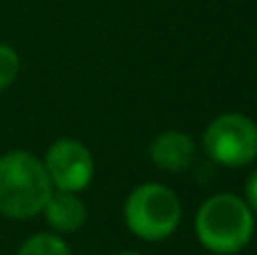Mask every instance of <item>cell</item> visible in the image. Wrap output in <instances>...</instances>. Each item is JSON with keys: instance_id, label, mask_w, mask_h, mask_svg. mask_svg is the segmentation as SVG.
Returning <instances> with one entry per match:
<instances>
[{"instance_id": "obj_2", "label": "cell", "mask_w": 257, "mask_h": 255, "mask_svg": "<svg viewBox=\"0 0 257 255\" xmlns=\"http://www.w3.org/2000/svg\"><path fill=\"white\" fill-rule=\"evenodd\" d=\"M194 228L199 242L208 251L235 255L248 246L255 233V215L241 197L221 192L201 203Z\"/></svg>"}, {"instance_id": "obj_10", "label": "cell", "mask_w": 257, "mask_h": 255, "mask_svg": "<svg viewBox=\"0 0 257 255\" xmlns=\"http://www.w3.org/2000/svg\"><path fill=\"white\" fill-rule=\"evenodd\" d=\"M246 203H248V208L253 210V215L257 217V170L250 174V179L246 181Z\"/></svg>"}, {"instance_id": "obj_6", "label": "cell", "mask_w": 257, "mask_h": 255, "mask_svg": "<svg viewBox=\"0 0 257 255\" xmlns=\"http://www.w3.org/2000/svg\"><path fill=\"white\" fill-rule=\"evenodd\" d=\"M149 156L165 172H185L196 158V145L187 134L169 129L151 140Z\"/></svg>"}, {"instance_id": "obj_1", "label": "cell", "mask_w": 257, "mask_h": 255, "mask_svg": "<svg viewBox=\"0 0 257 255\" xmlns=\"http://www.w3.org/2000/svg\"><path fill=\"white\" fill-rule=\"evenodd\" d=\"M54 192L41 158L25 149L0 156V215L9 219H30L43 212Z\"/></svg>"}, {"instance_id": "obj_3", "label": "cell", "mask_w": 257, "mask_h": 255, "mask_svg": "<svg viewBox=\"0 0 257 255\" xmlns=\"http://www.w3.org/2000/svg\"><path fill=\"white\" fill-rule=\"evenodd\" d=\"M183 208L178 194L160 183H142L126 197L124 221L145 242H163L181 224Z\"/></svg>"}, {"instance_id": "obj_7", "label": "cell", "mask_w": 257, "mask_h": 255, "mask_svg": "<svg viewBox=\"0 0 257 255\" xmlns=\"http://www.w3.org/2000/svg\"><path fill=\"white\" fill-rule=\"evenodd\" d=\"M43 212L57 233H77L86 224V206L75 192H52Z\"/></svg>"}, {"instance_id": "obj_8", "label": "cell", "mask_w": 257, "mask_h": 255, "mask_svg": "<svg viewBox=\"0 0 257 255\" xmlns=\"http://www.w3.org/2000/svg\"><path fill=\"white\" fill-rule=\"evenodd\" d=\"M16 255H72V253L70 246L61 237L50 233H39L32 235L30 239H25Z\"/></svg>"}, {"instance_id": "obj_5", "label": "cell", "mask_w": 257, "mask_h": 255, "mask_svg": "<svg viewBox=\"0 0 257 255\" xmlns=\"http://www.w3.org/2000/svg\"><path fill=\"white\" fill-rule=\"evenodd\" d=\"M43 165L52 188L61 192H81L88 188L95 176L93 154L84 143L72 138H61L50 145Z\"/></svg>"}, {"instance_id": "obj_11", "label": "cell", "mask_w": 257, "mask_h": 255, "mask_svg": "<svg viewBox=\"0 0 257 255\" xmlns=\"http://www.w3.org/2000/svg\"><path fill=\"white\" fill-rule=\"evenodd\" d=\"M117 255H140V253H136V251H122V253H117Z\"/></svg>"}, {"instance_id": "obj_4", "label": "cell", "mask_w": 257, "mask_h": 255, "mask_svg": "<svg viewBox=\"0 0 257 255\" xmlns=\"http://www.w3.org/2000/svg\"><path fill=\"white\" fill-rule=\"evenodd\" d=\"M203 149L214 163L244 167L257 158V124L241 113H223L203 131Z\"/></svg>"}, {"instance_id": "obj_9", "label": "cell", "mask_w": 257, "mask_h": 255, "mask_svg": "<svg viewBox=\"0 0 257 255\" xmlns=\"http://www.w3.org/2000/svg\"><path fill=\"white\" fill-rule=\"evenodd\" d=\"M21 70V59L18 52L7 43H0V90L12 86Z\"/></svg>"}]
</instances>
